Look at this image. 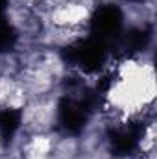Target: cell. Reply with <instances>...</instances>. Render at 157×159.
Listing matches in <instances>:
<instances>
[{"instance_id": "1", "label": "cell", "mask_w": 157, "mask_h": 159, "mask_svg": "<svg viewBox=\"0 0 157 159\" xmlns=\"http://www.w3.org/2000/svg\"><path fill=\"white\" fill-rule=\"evenodd\" d=\"M155 96V78L152 65L126 61L120 65L118 80L107 93V100L113 109L124 115H135L142 111Z\"/></svg>"}, {"instance_id": "2", "label": "cell", "mask_w": 157, "mask_h": 159, "mask_svg": "<svg viewBox=\"0 0 157 159\" xmlns=\"http://www.w3.org/2000/svg\"><path fill=\"white\" fill-rule=\"evenodd\" d=\"M89 17V6L79 0H61L50 11V22L54 28H79Z\"/></svg>"}, {"instance_id": "3", "label": "cell", "mask_w": 157, "mask_h": 159, "mask_svg": "<svg viewBox=\"0 0 157 159\" xmlns=\"http://www.w3.org/2000/svg\"><path fill=\"white\" fill-rule=\"evenodd\" d=\"M52 106L44 104V102H39V104H34L30 107H26V122L35 129V131H43L48 122L52 119Z\"/></svg>"}, {"instance_id": "4", "label": "cell", "mask_w": 157, "mask_h": 159, "mask_svg": "<svg viewBox=\"0 0 157 159\" xmlns=\"http://www.w3.org/2000/svg\"><path fill=\"white\" fill-rule=\"evenodd\" d=\"M17 83L9 78H0V104H7L11 94L15 93Z\"/></svg>"}]
</instances>
